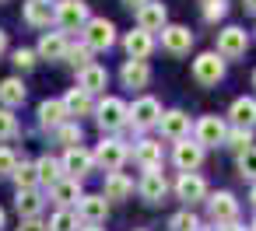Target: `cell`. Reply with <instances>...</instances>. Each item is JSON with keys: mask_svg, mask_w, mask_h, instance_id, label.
<instances>
[{"mask_svg": "<svg viewBox=\"0 0 256 231\" xmlns=\"http://www.w3.org/2000/svg\"><path fill=\"white\" fill-rule=\"evenodd\" d=\"M246 49H249V35H246V28L228 25V28L218 32V56H224V60H238V56H246Z\"/></svg>", "mask_w": 256, "mask_h": 231, "instance_id": "cell-1", "label": "cell"}, {"mask_svg": "<svg viewBox=\"0 0 256 231\" xmlns=\"http://www.w3.org/2000/svg\"><path fill=\"white\" fill-rule=\"evenodd\" d=\"M224 77V60L218 53H200L193 60V81L204 84V88H214L218 81Z\"/></svg>", "mask_w": 256, "mask_h": 231, "instance_id": "cell-2", "label": "cell"}, {"mask_svg": "<svg viewBox=\"0 0 256 231\" xmlns=\"http://www.w3.org/2000/svg\"><path fill=\"white\" fill-rule=\"evenodd\" d=\"M88 21H92V14H88V4H84V0H60V4H56V25H60V28L78 32V28H84Z\"/></svg>", "mask_w": 256, "mask_h": 231, "instance_id": "cell-3", "label": "cell"}, {"mask_svg": "<svg viewBox=\"0 0 256 231\" xmlns=\"http://www.w3.org/2000/svg\"><path fill=\"white\" fill-rule=\"evenodd\" d=\"M95 119H98V126H102V133L109 130H120V126H126V119H130V109H126V102H120V98H106L98 109H95Z\"/></svg>", "mask_w": 256, "mask_h": 231, "instance_id": "cell-4", "label": "cell"}, {"mask_svg": "<svg viewBox=\"0 0 256 231\" xmlns=\"http://www.w3.org/2000/svg\"><path fill=\"white\" fill-rule=\"evenodd\" d=\"M116 42V25L109 18H92L84 25V46L88 49H109Z\"/></svg>", "mask_w": 256, "mask_h": 231, "instance_id": "cell-5", "label": "cell"}, {"mask_svg": "<svg viewBox=\"0 0 256 231\" xmlns=\"http://www.w3.org/2000/svg\"><path fill=\"white\" fill-rule=\"evenodd\" d=\"M126 158H130V151H126L123 140H102L98 151H95V165H102L106 172H120L126 165Z\"/></svg>", "mask_w": 256, "mask_h": 231, "instance_id": "cell-6", "label": "cell"}, {"mask_svg": "<svg viewBox=\"0 0 256 231\" xmlns=\"http://www.w3.org/2000/svg\"><path fill=\"white\" fill-rule=\"evenodd\" d=\"M193 46V32L186 25H165L162 28V49L172 53V56H186Z\"/></svg>", "mask_w": 256, "mask_h": 231, "instance_id": "cell-7", "label": "cell"}, {"mask_svg": "<svg viewBox=\"0 0 256 231\" xmlns=\"http://www.w3.org/2000/svg\"><path fill=\"white\" fill-rule=\"evenodd\" d=\"M196 144L200 147H218V144H224L228 140V126L218 119V116H204V119H196Z\"/></svg>", "mask_w": 256, "mask_h": 231, "instance_id": "cell-8", "label": "cell"}, {"mask_svg": "<svg viewBox=\"0 0 256 231\" xmlns=\"http://www.w3.org/2000/svg\"><path fill=\"white\" fill-rule=\"evenodd\" d=\"M207 214H210L214 224H235V217H238V200H235L232 193H214V196L207 200Z\"/></svg>", "mask_w": 256, "mask_h": 231, "instance_id": "cell-9", "label": "cell"}, {"mask_svg": "<svg viewBox=\"0 0 256 231\" xmlns=\"http://www.w3.org/2000/svg\"><path fill=\"white\" fill-rule=\"evenodd\" d=\"M130 123L137 130H148V126H158L162 123V105L154 98H137L134 109H130Z\"/></svg>", "mask_w": 256, "mask_h": 231, "instance_id": "cell-10", "label": "cell"}, {"mask_svg": "<svg viewBox=\"0 0 256 231\" xmlns=\"http://www.w3.org/2000/svg\"><path fill=\"white\" fill-rule=\"evenodd\" d=\"M172 161H176V168L179 172H196L200 168V161H204V147L196 144V140H179L176 144V154H172Z\"/></svg>", "mask_w": 256, "mask_h": 231, "instance_id": "cell-11", "label": "cell"}, {"mask_svg": "<svg viewBox=\"0 0 256 231\" xmlns=\"http://www.w3.org/2000/svg\"><path fill=\"white\" fill-rule=\"evenodd\" d=\"M92 168H95V154H92V151H84V147H70V151L64 154V172H67L70 179L81 182Z\"/></svg>", "mask_w": 256, "mask_h": 231, "instance_id": "cell-12", "label": "cell"}, {"mask_svg": "<svg viewBox=\"0 0 256 231\" xmlns=\"http://www.w3.org/2000/svg\"><path fill=\"white\" fill-rule=\"evenodd\" d=\"M176 196H179L182 203H200V200L207 196V182H204L196 172H182V175L176 179Z\"/></svg>", "mask_w": 256, "mask_h": 231, "instance_id": "cell-13", "label": "cell"}, {"mask_svg": "<svg viewBox=\"0 0 256 231\" xmlns=\"http://www.w3.org/2000/svg\"><path fill=\"white\" fill-rule=\"evenodd\" d=\"M25 21L32 28H50V21H56V0H28Z\"/></svg>", "mask_w": 256, "mask_h": 231, "instance_id": "cell-14", "label": "cell"}, {"mask_svg": "<svg viewBox=\"0 0 256 231\" xmlns=\"http://www.w3.org/2000/svg\"><path fill=\"white\" fill-rule=\"evenodd\" d=\"M67 116H70V112H67L64 98H46V102L39 105V123H42L46 130H53V133L67 123Z\"/></svg>", "mask_w": 256, "mask_h": 231, "instance_id": "cell-15", "label": "cell"}, {"mask_svg": "<svg viewBox=\"0 0 256 231\" xmlns=\"http://www.w3.org/2000/svg\"><path fill=\"white\" fill-rule=\"evenodd\" d=\"M162 133L168 137V140H186V133H190V116L182 112V109H172V112H162Z\"/></svg>", "mask_w": 256, "mask_h": 231, "instance_id": "cell-16", "label": "cell"}, {"mask_svg": "<svg viewBox=\"0 0 256 231\" xmlns=\"http://www.w3.org/2000/svg\"><path fill=\"white\" fill-rule=\"evenodd\" d=\"M123 49H126V56H130V60H148V56H151V49H154V39H151V32L137 28V32H126Z\"/></svg>", "mask_w": 256, "mask_h": 231, "instance_id": "cell-17", "label": "cell"}, {"mask_svg": "<svg viewBox=\"0 0 256 231\" xmlns=\"http://www.w3.org/2000/svg\"><path fill=\"white\" fill-rule=\"evenodd\" d=\"M137 193H140L148 203H162V196L168 193V182H165L162 168H158V172H144V179L137 182Z\"/></svg>", "mask_w": 256, "mask_h": 231, "instance_id": "cell-18", "label": "cell"}, {"mask_svg": "<svg viewBox=\"0 0 256 231\" xmlns=\"http://www.w3.org/2000/svg\"><path fill=\"white\" fill-rule=\"evenodd\" d=\"M78 210H81V217H84L88 224H102L106 214H109V200H106L102 193H88V196H81Z\"/></svg>", "mask_w": 256, "mask_h": 231, "instance_id": "cell-19", "label": "cell"}, {"mask_svg": "<svg viewBox=\"0 0 256 231\" xmlns=\"http://www.w3.org/2000/svg\"><path fill=\"white\" fill-rule=\"evenodd\" d=\"M165 18H168V14H165V4H154V0L137 11V25H140L144 32H162V28H165Z\"/></svg>", "mask_w": 256, "mask_h": 231, "instance_id": "cell-20", "label": "cell"}, {"mask_svg": "<svg viewBox=\"0 0 256 231\" xmlns=\"http://www.w3.org/2000/svg\"><path fill=\"white\" fill-rule=\"evenodd\" d=\"M67 35L64 32H46L42 39H39V56L42 60H64L67 56Z\"/></svg>", "mask_w": 256, "mask_h": 231, "instance_id": "cell-21", "label": "cell"}, {"mask_svg": "<svg viewBox=\"0 0 256 231\" xmlns=\"http://www.w3.org/2000/svg\"><path fill=\"white\" fill-rule=\"evenodd\" d=\"M120 77H123L126 88H148V81H151V67H148L144 60H126L123 70H120Z\"/></svg>", "mask_w": 256, "mask_h": 231, "instance_id": "cell-22", "label": "cell"}, {"mask_svg": "<svg viewBox=\"0 0 256 231\" xmlns=\"http://www.w3.org/2000/svg\"><path fill=\"white\" fill-rule=\"evenodd\" d=\"M106 84H109V70L106 67H88V70H81L78 74V88L81 91H88V95H98V91H106Z\"/></svg>", "mask_w": 256, "mask_h": 231, "instance_id": "cell-23", "label": "cell"}, {"mask_svg": "<svg viewBox=\"0 0 256 231\" xmlns=\"http://www.w3.org/2000/svg\"><path fill=\"white\" fill-rule=\"evenodd\" d=\"M134 158H137V165L144 172H158L162 168V144L158 140H140L137 151H134Z\"/></svg>", "mask_w": 256, "mask_h": 231, "instance_id": "cell-24", "label": "cell"}, {"mask_svg": "<svg viewBox=\"0 0 256 231\" xmlns=\"http://www.w3.org/2000/svg\"><path fill=\"white\" fill-rule=\"evenodd\" d=\"M25 84H22V77H4L0 81V105L4 109H18L22 102H25Z\"/></svg>", "mask_w": 256, "mask_h": 231, "instance_id": "cell-25", "label": "cell"}, {"mask_svg": "<svg viewBox=\"0 0 256 231\" xmlns=\"http://www.w3.org/2000/svg\"><path fill=\"white\" fill-rule=\"evenodd\" d=\"M228 116H232V123H235V126L252 130V126H256V98H235Z\"/></svg>", "mask_w": 256, "mask_h": 231, "instance_id": "cell-26", "label": "cell"}, {"mask_svg": "<svg viewBox=\"0 0 256 231\" xmlns=\"http://www.w3.org/2000/svg\"><path fill=\"white\" fill-rule=\"evenodd\" d=\"M130 193H134V179H126L123 172H109L106 175V189H102L106 200H126Z\"/></svg>", "mask_w": 256, "mask_h": 231, "instance_id": "cell-27", "label": "cell"}, {"mask_svg": "<svg viewBox=\"0 0 256 231\" xmlns=\"http://www.w3.org/2000/svg\"><path fill=\"white\" fill-rule=\"evenodd\" d=\"M81 196H84V193H81V182H78V179H64V182L53 186V203H56L60 210H64L67 203H81Z\"/></svg>", "mask_w": 256, "mask_h": 231, "instance_id": "cell-28", "label": "cell"}, {"mask_svg": "<svg viewBox=\"0 0 256 231\" xmlns=\"http://www.w3.org/2000/svg\"><path fill=\"white\" fill-rule=\"evenodd\" d=\"M64 105H67V112H70V116H92V112H95L92 95H88V91H81V88H70V91L64 95Z\"/></svg>", "mask_w": 256, "mask_h": 231, "instance_id": "cell-29", "label": "cell"}, {"mask_svg": "<svg viewBox=\"0 0 256 231\" xmlns=\"http://www.w3.org/2000/svg\"><path fill=\"white\" fill-rule=\"evenodd\" d=\"M36 168H39V182H46V186H56V182H64V161H56V158H39L36 161Z\"/></svg>", "mask_w": 256, "mask_h": 231, "instance_id": "cell-30", "label": "cell"}, {"mask_svg": "<svg viewBox=\"0 0 256 231\" xmlns=\"http://www.w3.org/2000/svg\"><path fill=\"white\" fill-rule=\"evenodd\" d=\"M14 207H18V214H22L25 221H28V217H39V210H42V196H39L36 189H18Z\"/></svg>", "mask_w": 256, "mask_h": 231, "instance_id": "cell-31", "label": "cell"}, {"mask_svg": "<svg viewBox=\"0 0 256 231\" xmlns=\"http://www.w3.org/2000/svg\"><path fill=\"white\" fill-rule=\"evenodd\" d=\"M232 151H238V154H246L249 147H252V130H242V126H235V130H228V140H224Z\"/></svg>", "mask_w": 256, "mask_h": 231, "instance_id": "cell-32", "label": "cell"}, {"mask_svg": "<svg viewBox=\"0 0 256 231\" xmlns=\"http://www.w3.org/2000/svg\"><path fill=\"white\" fill-rule=\"evenodd\" d=\"M14 182H18V189H36V182H39V168L22 161V165L14 168Z\"/></svg>", "mask_w": 256, "mask_h": 231, "instance_id": "cell-33", "label": "cell"}, {"mask_svg": "<svg viewBox=\"0 0 256 231\" xmlns=\"http://www.w3.org/2000/svg\"><path fill=\"white\" fill-rule=\"evenodd\" d=\"M67 60H70V67H78V74H81V70L92 67V49H88L84 42H81V46H70V49H67Z\"/></svg>", "mask_w": 256, "mask_h": 231, "instance_id": "cell-34", "label": "cell"}, {"mask_svg": "<svg viewBox=\"0 0 256 231\" xmlns=\"http://www.w3.org/2000/svg\"><path fill=\"white\" fill-rule=\"evenodd\" d=\"M50 231H78V214L74 210H56L50 221Z\"/></svg>", "mask_w": 256, "mask_h": 231, "instance_id": "cell-35", "label": "cell"}, {"mask_svg": "<svg viewBox=\"0 0 256 231\" xmlns=\"http://www.w3.org/2000/svg\"><path fill=\"white\" fill-rule=\"evenodd\" d=\"M56 140H60L67 151L78 147V144H81V126H78V123H64V126L56 130Z\"/></svg>", "mask_w": 256, "mask_h": 231, "instance_id": "cell-36", "label": "cell"}, {"mask_svg": "<svg viewBox=\"0 0 256 231\" xmlns=\"http://www.w3.org/2000/svg\"><path fill=\"white\" fill-rule=\"evenodd\" d=\"M168 228H172V231H200V221H196L190 210H179V214L168 221Z\"/></svg>", "mask_w": 256, "mask_h": 231, "instance_id": "cell-37", "label": "cell"}, {"mask_svg": "<svg viewBox=\"0 0 256 231\" xmlns=\"http://www.w3.org/2000/svg\"><path fill=\"white\" fill-rule=\"evenodd\" d=\"M18 133V116L11 109H0V140H11Z\"/></svg>", "mask_w": 256, "mask_h": 231, "instance_id": "cell-38", "label": "cell"}, {"mask_svg": "<svg viewBox=\"0 0 256 231\" xmlns=\"http://www.w3.org/2000/svg\"><path fill=\"white\" fill-rule=\"evenodd\" d=\"M238 175L242 179H256V147H249L246 154H238Z\"/></svg>", "mask_w": 256, "mask_h": 231, "instance_id": "cell-39", "label": "cell"}, {"mask_svg": "<svg viewBox=\"0 0 256 231\" xmlns=\"http://www.w3.org/2000/svg\"><path fill=\"white\" fill-rule=\"evenodd\" d=\"M14 168H18L14 151L11 147H0V175H14Z\"/></svg>", "mask_w": 256, "mask_h": 231, "instance_id": "cell-40", "label": "cell"}, {"mask_svg": "<svg viewBox=\"0 0 256 231\" xmlns=\"http://www.w3.org/2000/svg\"><path fill=\"white\" fill-rule=\"evenodd\" d=\"M36 56L39 53H32V49H14V67L18 70H32L36 67Z\"/></svg>", "mask_w": 256, "mask_h": 231, "instance_id": "cell-41", "label": "cell"}, {"mask_svg": "<svg viewBox=\"0 0 256 231\" xmlns=\"http://www.w3.org/2000/svg\"><path fill=\"white\" fill-rule=\"evenodd\" d=\"M224 11H228V4H224V0H214V4H204V18H207V21H218V18H224Z\"/></svg>", "mask_w": 256, "mask_h": 231, "instance_id": "cell-42", "label": "cell"}, {"mask_svg": "<svg viewBox=\"0 0 256 231\" xmlns=\"http://www.w3.org/2000/svg\"><path fill=\"white\" fill-rule=\"evenodd\" d=\"M18 231H50V224H42L39 217H28V221H22Z\"/></svg>", "mask_w": 256, "mask_h": 231, "instance_id": "cell-43", "label": "cell"}, {"mask_svg": "<svg viewBox=\"0 0 256 231\" xmlns=\"http://www.w3.org/2000/svg\"><path fill=\"white\" fill-rule=\"evenodd\" d=\"M4 53H8V32L0 28V56H4Z\"/></svg>", "mask_w": 256, "mask_h": 231, "instance_id": "cell-44", "label": "cell"}, {"mask_svg": "<svg viewBox=\"0 0 256 231\" xmlns=\"http://www.w3.org/2000/svg\"><path fill=\"white\" fill-rule=\"evenodd\" d=\"M123 4H126V7H137V11H140L144 4H151V0H123Z\"/></svg>", "mask_w": 256, "mask_h": 231, "instance_id": "cell-45", "label": "cell"}, {"mask_svg": "<svg viewBox=\"0 0 256 231\" xmlns=\"http://www.w3.org/2000/svg\"><path fill=\"white\" fill-rule=\"evenodd\" d=\"M218 231H246V228H242V224H238V221H235V224H221V228H218Z\"/></svg>", "mask_w": 256, "mask_h": 231, "instance_id": "cell-46", "label": "cell"}, {"mask_svg": "<svg viewBox=\"0 0 256 231\" xmlns=\"http://www.w3.org/2000/svg\"><path fill=\"white\" fill-rule=\"evenodd\" d=\"M242 4H246V11H252V14H256V0H242Z\"/></svg>", "mask_w": 256, "mask_h": 231, "instance_id": "cell-47", "label": "cell"}, {"mask_svg": "<svg viewBox=\"0 0 256 231\" xmlns=\"http://www.w3.org/2000/svg\"><path fill=\"white\" fill-rule=\"evenodd\" d=\"M249 203H252V207H256V186H252V193H249Z\"/></svg>", "mask_w": 256, "mask_h": 231, "instance_id": "cell-48", "label": "cell"}, {"mask_svg": "<svg viewBox=\"0 0 256 231\" xmlns=\"http://www.w3.org/2000/svg\"><path fill=\"white\" fill-rule=\"evenodd\" d=\"M81 231H102V228H95V224H88V228H81Z\"/></svg>", "mask_w": 256, "mask_h": 231, "instance_id": "cell-49", "label": "cell"}, {"mask_svg": "<svg viewBox=\"0 0 256 231\" xmlns=\"http://www.w3.org/2000/svg\"><path fill=\"white\" fill-rule=\"evenodd\" d=\"M4 221H8V217H4V210H0V228H4Z\"/></svg>", "mask_w": 256, "mask_h": 231, "instance_id": "cell-50", "label": "cell"}, {"mask_svg": "<svg viewBox=\"0 0 256 231\" xmlns=\"http://www.w3.org/2000/svg\"><path fill=\"white\" fill-rule=\"evenodd\" d=\"M249 231H256V221H252V228H249Z\"/></svg>", "mask_w": 256, "mask_h": 231, "instance_id": "cell-51", "label": "cell"}, {"mask_svg": "<svg viewBox=\"0 0 256 231\" xmlns=\"http://www.w3.org/2000/svg\"><path fill=\"white\" fill-rule=\"evenodd\" d=\"M252 88H256V74H252Z\"/></svg>", "mask_w": 256, "mask_h": 231, "instance_id": "cell-52", "label": "cell"}, {"mask_svg": "<svg viewBox=\"0 0 256 231\" xmlns=\"http://www.w3.org/2000/svg\"><path fill=\"white\" fill-rule=\"evenodd\" d=\"M204 4H214V0H204Z\"/></svg>", "mask_w": 256, "mask_h": 231, "instance_id": "cell-53", "label": "cell"}, {"mask_svg": "<svg viewBox=\"0 0 256 231\" xmlns=\"http://www.w3.org/2000/svg\"><path fill=\"white\" fill-rule=\"evenodd\" d=\"M137 231H144V228H137Z\"/></svg>", "mask_w": 256, "mask_h": 231, "instance_id": "cell-54", "label": "cell"}]
</instances>
